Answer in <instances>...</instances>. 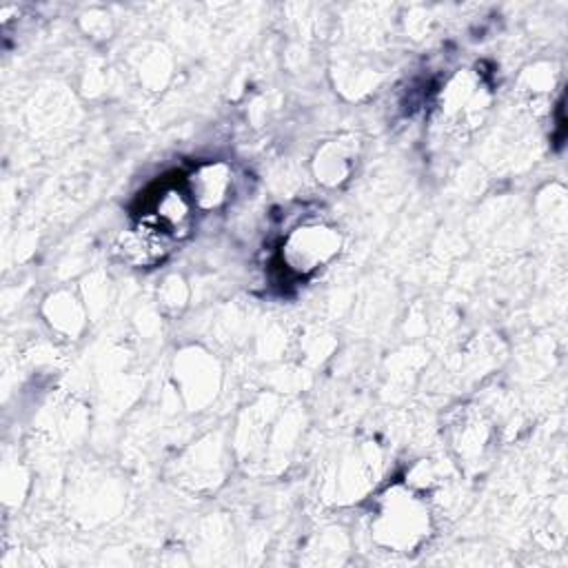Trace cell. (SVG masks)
I'll use <instances>...</instances> for the list:
<instances>
[{
	"label": "cell",
	"instance_id": "6da1fadb",
	"mask_svg": "<svg viewBox=\"0 0 568 568\" xmlns=\"http://www.w3.org/2000/svg\"><path fill=\"white\" fill-rule=\"evenodd\" d=\"M166 240L169 237L162 231L142 222V226H138L120 237L118 251L126 262H131L135 266H151L166 255V251H169Z\"/></svg>",
	"mask_w": 568,
	"mask_h": 568
}]
</instances>
